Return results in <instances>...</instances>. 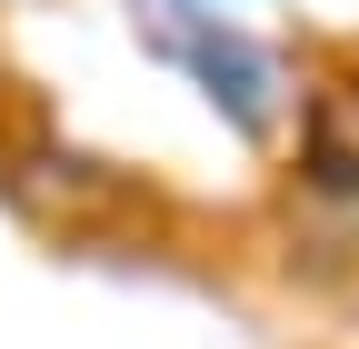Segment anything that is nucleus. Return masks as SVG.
I'll use <instances>...</instances> for the list:
<instances>
[{
	"mask_svg": "<svg viewBox=\"0 0 359 349\" xmlns=\"http://www.w3.org/2000/svg\"><path fill=\"white\" fill-rule=\"evenodd\" d=\"M309 160H320L330 180H359V80L320 100V120H309Z\"/></svg>",
	"mask_w": 359,
	"mask_h": 349,
	"instance_id": "nucleus-1",
	"label": "nucleus"
}]
</instances>
